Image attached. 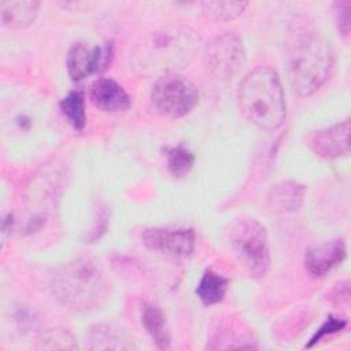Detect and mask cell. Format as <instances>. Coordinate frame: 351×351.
Here are the masks:
<instances>
[{
    "label": "cell",
    "mask_w": 351,
    "mask_h": 351,
    "mask_svg": "<svg viewBox=\"0 0 351 351\" xmlns=\"http://www.w3.org/2000/svg\"><path fill=\"white\" fill-rule=\"evenodd\" d=\"M51 289L63 306L74 311H90L107 298L108 287L93 263L74 259L52 274Z\"/></svg>",
    "instance_id": "cell-3"
},
{
    "label": "cell",
    "mask_w": 351,
    "mask_h": 351,
    "mask_svg": "<svg viewBox=\"0 0 351 351\" xmlns=\"http://www.w3.org/2000/svg\"><path fill=\"white\" fill-rule=\"evenodd\" d=\"M90 348L93 350H117V348H129L126 340H122L110 326L97 325L90 330Z\"/></svg>",
    "instance_id": "cell-20"
},
{
    "label": "cell",
    "mask_w": 351,
    "mask_h": 351,
    "mask_svg": "<svg viewBox=\"0 0 351 351\" xmlns=\"http://www.w3.org/2000/svg\"><path fill=\"white\" fill-rule=\"evenodd\" d=\"M41 348L47 350H74L77 348L75 339L71 333L64 329H49L44 332L40 337Z\"/></svg>",
    "instance_id": "cell-21"
},
{
    "label": "cell",
    "mask_w": 351,
    "mask_h": 351,
    "mask_svg": "<svg viewBox=\"0 0 351 351\" xmlns=\"http://www.w3.org/2000/svg\"><path fill=\"white\" fill-rule=\"evenodd\" d=\"M304 192V185L296 181H280L270 188L267 193V206L273 213H293L303 204Z\"/></svg>",
    "instance_id": "cell-13"
},
{
    "label": "cell",
    "mask_w": 351,
    "mask_h": 351,
    "mask_svg": "<svg viewBox=\"0 0 351 351\" xmlns=\"http://www.w3.org/2000/svg\"><path fill=\"white\" fill-rule=\"evenodd\" d=\"M188 40L182 34L173 36L170 33H154L145 40L137 53V66L143 70H163L171 67L177 58H182L188 51Z\"/></svg>",
    "instance_id": "cell-7"
},
{
    "label": "cell",
    "mask_w": 351,
    "mask_h": 351,
    "mask_svg": "<svg viewBox=\"0 0 351 351\" xmlns=\"http://www.w3.org/2000/svg\"><path fill=\"white\" fill-rule=\"evenodd\" d=\"M112 43L90 47L86 43H74L66 55L67 73L73 81H81L93 73H101L111 62Z\"/></svg>",
    "instance_id": "cell-8"
},
{
    "label": "cell",
    "mask_w": 351,
    "mask_h": 351,
    "mask_svg": "<svg viewBox=\"0 0 351 351\" xmlns=\"http://www.w3.org/2000/svg\"><path fill=\"white\" fill-rule=\"evenodd\" d=\"M347 256V247L341 239H335L306 251L304 267L314 277H324Z\"/></svg>",
    "instance_id": "cell-11"
},
{
    "label": "cell",
    "mask_w": 351,
    "mask_h": 351,
    "mask_svg": "<svg viewBox=\"0 0 351 351\" xmlns=\"http://www.w3.org/2000/svg\"><path fill=\"white\" fill-rule=\"evenodd\" d=\"M206 58L210 70L223 80L237 75L247 60L241 38L230 32L214 37L207 44Z\"/></svg>",
    "instance_id": "cell-6"
},
{
    "label": "cell",
    "mask_w": 351,
    "mask_h": 351,
    "mask_svg": "<svg viewBox=\"0 0 351 351\" xmlns=\"http://www.w3.org/2000/svg\"><path fill=\"white\" fill-rule=\"evenodd\" d=\"M239 103L244 117L262 130H274L287 117V101L278 74L270 67H256L241 81Z\"/></svg>",
    "instance_id": "cell-2"
},
{
    "label": "cell",
    "mask_w": 351,
    "mask_h": 351,
    "mask_svg": "<svg viewBox=\"0 0 351 351\" xmlns=\"http://www.w3.org/2000/svg\"><path fill=\"white\" fill-rule=\"evenodd\" d=\"M347 326V321L344 318H339V317H333L329 315L326 318V321L318 328V330L313 335V337L310 339V341L306 344V347H313L314 344H317L324 336L326 335H332L336 332L343 330Z\"/></svg>",
    "instance_id": "cell-22"
},
{
    "label": "cell",
    "mask_w": 351,
    "mask_h": 351,
    "mask_svg": "<svg viewBox=\"0 0 351 351\" xmlns=\"http://www.w3.org/2000/svg\"><path fill=\"white\" fill-rule=\"evenodd\" d=\"M228 287L229 280L226 277L213 270H206L196 287V295L206 306L218 304L223 300Z\"/></svg>",
    "instance_id": "cell-16"
},
{
    "label": "cell",
    "mask_w": 351,
    "mask_h": 351,
    "mask_svg": "<svg viewBox=\"0 0 351 351\" xmlns=\"http://www.w3.org/2000/svg\"><path fill=\"white\" fill-rule=\"evenodd\" d=\"M248 5L247 1H204L203 15L214 22H226L237 18Z\"/></svg>",
    "instance_id": "cell-18"
},
{
    "label": "cell",
    "mask_w": 351,
    "mask_h": 351,
    "mask_svg": "<svg viewBox=\"0 0 351 351\" xmlns=\"http://www.w3.org/2000/svg\"><path fill=\"white\" fill-rule=\"evenodd\" d=\"M166 163L171 176L184 177L192 170L195 165V155L184 145L171 147L166 152Z\"/></svg>",
    "instance_id": "cell-19"
},
{
    "label": "cell",
    "mask_w": 351,
    "mask_h": 351,
    "mask_svg": "<svg viewBox=\"0 0 351 351\" xmlns=\"http://www.w3.org/2000/svg\"><path fill=\"white\" fill-rule=\"evenodd\" d=\"M350 10H351V1L350 0H340L335 3V16H336V25L339 32L343 36H347L350 33Z\"/></svg>",
    "instance_id": "cell-23"
},
{
    "label": "cell",
    "mask_w": 351,
    "mask_h": 351,
    "mask_svg": "<svg viewBox=\"0 0 351 351\" xmlns=\"http://www.w3.org/2000/svg\"><path fill=\"white\" fill-rule=\"evenodd\" d=\"M230 247L252 277H265L270 267L266 228L255 218L237 219L229 230Z\"/></svg>",
    "instance_id": "cell-4"
},
{
    "label": "cell",
    "mask_w": 351,
    "mask_h": 351,
    "mask_svg": "<svg viewBox=\"0 0 351 351\" xmlns=\"http://www.w3.org/2000/svg\"><path fill=\"white\" fill-rule=\"evenodd\" d=\"M59 108L63 117L75 130H82L85 128L86 112H85V96L82 90L69 92L59 101Z\"/></svg>",
    "instance_id": "cell-17"
},
{
    "label": "cell",
    "mask_w": 351,
    "mask_h": 351,
    "mask_svg": "<svg viewBox=\"0 0 351 351\" xmlns=\"http://www.w3.org/2000/svg\"><path fill=\"white\" fill-rule=\"evenodd\" d=\"M351 122L346 119L332 126L315 130L310 136L311 151L324 159H336L350 152Z\"/></svg>",
    "instance_id": "cell-10"
},
{
    "label": "cell",
    "mask_w": 351,
    "mask_h": 351,
    "mask_svg": "<svg viewBox=\"0 0 351 351\" xmlns=\"http://www.w3.org/2000/svg\"><path fill=\"white\" fill-rule=\"evenodd\" d=\"M285 59L293 90L300 96H310L330 77L335 51L322 34L302 30L289 40Z\"/></svg>",
    "instance_id": "cell-1"
},
{
    "label": "cell",
    "mask_w": 351,
    "mask_h": 351,
    "mask_svg": "<svg viewBox=\"0 0 351 351\" xmlns=\"http://www.w3.org/2000/svg\"><path fill=\"white\" fill-rule=\"evenodd\" d=\"M40 1L25 0V1H1V22L10 29H23L30 26L40 11Z\"/></svg>",
    "instance_id": "cell-14"
},
{
    "label": "cell",
    "mask_w": 351,
    "mask_h": 351,
    "mask_svg": "<svg viewBox=\"0 0 351 351\" xmlns=\"http://www.w3.org/2000/svg\"><path fill=\"white\" fill-rule=\"evenodd\" d=\"M199 101L196 85L184 75L166 73L159 77L151 90L154 110L167 118H181L189 114Z\"/></svg>",
    "instance_id": "cell-5"
},
{
    "label": "cell",
    "mask_w": 351,
    "mask_h": 351,
    "mask_svg": "<svg viewBox=\"0 0 351 351\" xmlns=\"http://www.w3.org/2000/svg\"><path fill=\"white\" fill-rule=\"evenodd\" d=\"M141 324L149 333L156 347L166 350L170 347V333L163 311L155 304H144L141 308Z\"/></svg>",
    "instance_id": "cell-15"
},
{
    "label": "cell",
    "mask_w": 351,
    "mask_h": 351,
    "mask_svg": "<svg viewBox=\"0 0 351 351\" xmlns=\"http://www.w3.org/2000/svg\"><path fill=\"white\" fill-rule=\"evenodd\" d=\"M89 97L93 106L106 112L126 111L130 107L128 92L117 81L99 78L90 85Z\"/></svg>",
    "instance_id": "cell-12"
},
{
    "label": "cell",
    "mask_w": 351,
    "mask_h": 351,
    "mask_svg": "<svg viewBox=\"0 0 351 351\" xmlns=\"http://www.w3.org/2000/svg\"><path fill=\"white\" fill-rule=\"evenodd\" d=\"M143 243L147 248L174 256H188L193 252L196 236L193 229H160L149 228L143 232Z\"/></svg>",
    "instance_id": "cell-9"
}]
</instances>
